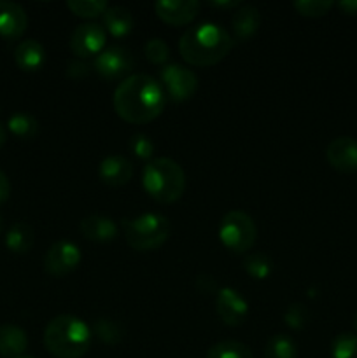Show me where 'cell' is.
Instances as JSON below:
<instances>
[{
  "label": "cell",
  "mask_w": 357,
  "mask_h": 358,
  "mask_svg": "<svg viewBox=\"0 0 357 358\" xmlns=\"http://www.w3.org/2000/svg\"><path fill=\"white\" fill-rule=\"evenodd\" d=\"M331 358H357V334L342 332L331 343Z\"/></svg>",
  "instance_id": "cell-27"
},
{
  "label": "cell",
  "mask_w": 357,
  "mask_h": 358,
  "mask_svg": "<svg viewBox=\"0 0 357 358\" xmlns=\"http://www.w3.org/2000/svg\"><path fill=\"white\" fill-rule=\"evenodd\" d=\"M338 7L349 16H357V0H342L338 2Z\"/></svg>",
  "instance_id": "cell-36"
},
{
  "label": "cell",
  "mask_w": 357,
  "mask_h": 358,
  "mask_svg": "<svg viewBox=\"0 0 357 358\" xmlns=\"http://www.w3.org/2000/svg\"><path fill=\"white\" fill-rule=\"evenodd\" d=\"M216 311L227 327H238L248 317V303L233 287H223L216 294Z\"/></svg>",
  "instance_id": "cell-11"
},
{
  "label": "cell",
  "mask_w": 357,
  "mask_h": 358,
  "mask_svg": "<svg viewBox=\"0 0 357 358\" xmlns=\"http://www.w3.org/2000/svg\"><path fill=\"white\" fill-rule=\"evenodd\" d=\"M102 17H104L105 31L115 38L126 37L133 30V24H135L133 14L122 6H108L107 10L102 14Z\"/></svg>",
  "instance_id": "cell-19"
},
{
  "label": "cell",
  "mask_w": 357,
  "mask_h": 358,
  "mask_svg": "<svg viewBox=\"0 0 357 358\" xmlns=\"http://www.w3.org/2000/svg\"><path fill=\"white\" fill-rule=\"evenodd\" d=\"M328 163L340 173L357 171V140L352 136H336L326 149Z\"/></svg>",
  "instance_id": "cell-13"
},
{
  "label": "cell",
  "mask_w": 357,
  "mask_h": 358,
  "mask_svg": "<svg viewBox=\"0 0 357 358\" xmlns=\"http://www.w3.org/2000/svg\"><path fill=\"white\" fill-rule=\"evenodd\" d=\"M265 358H298V345L290 336H272L265 346Z\"/></svg>",
  "instance_id": "cell-25"
},
{
  "label": "cell",
  "mask_w": 357,
  "mask_h": 358,
  "mask_svg": "<svg viewBox=\"0 0 357 358\" xmlns=\"http://www.w3.org/2000/svg\"><path fill=\"white\" fill-rule=\"evenodd\" d=\"M9 194H10L9 177H7V175L0 170V205H2L4 201H7Z\"/></svg>",
  "instance_id": "cell-35"
},
{
  "label": "cell",
  "mask_w": 357,
  "mask_h": 358,
  "mask_svg": "<svg viewBox=\"0 0 357 358\" xmlns=\"http://www.w3.org/2000/svg\"><path fill=\"white\" fill-rule=\"evenodd\" d=\"M214 7H220V9H237L240 7L238 0H227V2H212Z\"/></svg>",
  "instance_id": "cell-37"
},
{
  "label": "cell",
  "mask_w": 357,
  "mask_h": 358,
  "mask_svg": "<svg viewBox=\"0 0 357 358\" xmlns=\"http://www.w3.org/2000/svg\"><path fill=\"white\" fill-rule=\"evenodd\" d=\"M107 44V31L98 23H84L76 27L70 35V49L79 59L100 55Z\"/></svg>",
  "instance_id": "cell-10"
},
{
  "label": "cell",
  "mask_w": 357,
  "mask_h": 358,
  "mask_svg": "<svg viewBox=\"0 0 357 358\" xmlns=\"http://www.w3.org/2000/svg\"><path fill=\"white\" fill-rule=\"evenodd\" d=\"M202 3L198 0H160L154 3V13L172 27H184L198 16Z\"/></svg>",
  "instance_id": "cell-12"
},
{
  "label": "cell",
  "mask_w": 357,
  "mask_h": 358,
  "mask_svg": "<svg viewBox=\"0 0 357 358\" xmlns=\"http://www.w3.org/2000/svg\"><path fill=\"white\" fill-rule=\"evenodd\" d=\"M6 140H7V128L4 126V122H0V149L4 147Z\"/></svg>",
  "instance_id": "cell-38"
},
{
  "label": "cell",
  "mask_w": 357,
  "mask_h": 358,
  "mask_svg": "<svg viewBox=\"0 0 357 358\" xmlns=\"http://www.w3.org/2000/svg\"><path fill=\"white\" fill-rule=\"evenodd\" d=\"M142 184L154 201L170 205L184 194L186 173L181 164L170 157H153L144 168Z\"/></svg>",
  "instance_id": "cell-4"
},
{
  "label": "cell",
  "mask_w": 357,
  "mask_h": 358,
  "mask_svg": "<svg viewBox=\"0 0 357 358\" xmlns=\"http://www.w3.org/2000/svg\"><path fill=\"white\" fill-rule=\"evenodd\" d=\"M144 52H146L147 59L154 63V65H163L168 59V56H170V49H168L167 42L163 38H149L146 42Z\"/></svg>",
  "instance_id": "cell-31"
},
{
  "label": "cell",
  "mask_w": 357,
  "mask_h": 358,
  "mask_svg": "<svg viewBox=\"0 0 357 358\" xmlns=\"http://www.w3.org/2000/svg\"><path fill=\"white\" fill-rule=\"evenodd\" d=\"M234 45V38L217 23H200L181 35L178 51L192 66H212L223 62Z\"/></svg>",
  "instance_id": "cell-2"
},
{
  "label": "cell",
  "mask_w": 357,
  "mask_h": 358,
  "mask_svg": "<svg viewBox=\"0 0 357 358\" xmlns=\"http://www.w3.org/2000/svg\"><path fill=\"white\" fill-rule=\"evenodd\" d=\"M130 150H132L133 156H136L139 159L150 161L154 156V143L144 133H135V135L130 136Z\"/></svg>",
  "instance_id": "cell-30"
},
{
  "label": "cell",
  "mask_w": 357,
  "mask_h": 358,
  "mask_svg": "<svg viewBox=\"0 0 357 358\" xmlns=\"http://www.w3.org/2000/svg\"><path fill=\"white\" fill-rule=\"evenodd\" d=\"M80 248L74 241L58 240L48 248L44 255V269L55 278L70 275L80 264Z\"/></svg>",
  "instance_id": "cell-9"
},
{
  "label": "cell",
  "mask_w": 357,
  "mask_h": 358,
  "mask_svg": "<svg viewBox=\"0 0 357 358\" xmlns=\"http://www.w3.org/2000/svg\"><path fill=\"white\" fill-rule=\"evenodd\" d=\"M125 240L133 250L150 252L167 243L172 233L170 219L161 213H142L122 220Z\"/></svg>",
  "instance_id": "cell-5"
},
{
  "label": "cell",
  "mask_w": 357,
  "mask_h": 358,
  "mask_svg": "<svg viewBox=\"0 0 357 358\" xmlns=\"http://www.w3.org/2000/svg\"><path fill=\"white\" fill-rule=\"evenodd\" d=\"M93 332L91 327L74 315H58L44 331V346L56 358H80L88 353Z\"/></svg>",
  "instance_id": "cell-3"
},
{
  "label": "cell",
  "mask_w": 357,
  "mask_h": 358,
  "mask_svg": "<svg viewBox=\"0 0 357 358\" xmlns=\"http://www.w3.org/2000/svg\"><path fill=\"white\" fill-rule=\"evenodd\" d=\"M258 238L254 219L244 210H230L219 222V240L233 254H245L251 250Z\"/></svg>",
  "instance_id": "cell-6"
},
{
  "label": "cell",
  "mask_w": 357,
  "mask_h": 358,
  "mask_svg": "<svg viewBox=\"0 0 357 358\" xmlns=\"http://www.w3.org/2000/svg\"><path fill=\"white\" fill-rule=\"evenodd\" d=\"M66 7L72 10L76 16L80 17H94L100 16L107 10L108 3L105 0H69Z\"/></svg>",
  "instance_id": "cell-28"
},
{
  "label": "cell",
  "mask_w": 357,
  "mask_h": 358,
  "mask_svg": "<svg viewBox=\"0 0 357 358\" xmlns=\"http://www.w3.org/2000/svg\"><path fill=\"white\" fill-rule=\"evenodd\" d=\"M91 332L94 334V338L100 339L104 345H119V343L125 339V325L121 322L114 320V318H98L94 320Z\"/></svg>",
  "instance_id": "cell-22"
},
{
  "label": "cell",
  "mask_w": 357,
  "mask_h": 358,
  "mask_svg": "<svg viewBox=\"0 0 357 358\" xmlns=\"http://www.w3.org/2000/svg\"><path fill=\"white\" fill-rule=\"evenodd\" d=\"M195 285L202 294H212V292L217 294V290H219L217 289L216 280H214L210 275H200L198 278H196Z\"/></svg>",
  "instance_id": "cell-34"
},
{
  "label": "cell",
  "mask_w": 357,
  "mask_h": 358,
  "mask_svg": "<svg viewBox=\"0 0 357 358\" xmlns=\"http://www.w3.org/2000/svg\"><path fill=\"white\" fill-rule=\"evenodd\" d=\"M14 62L24 72H35L46 62L44 45L35 38H24L14 49Z\"/></svg>",
  "instance_id": "cell-18"
},
{
  "label": "cell",
  "mask_w": 357,
  "mask_h": 358,
  "mask_svg": "<svg viewBox=\"0 0 357 358\" xmlns=\"http://www.w3.org/2000/svg\"><path fill=\"white\" fill-rule=\"evenodd\" d=\"M273 268L275 264H273L272 257L265 252H251L244 259L245 273L254 280H266L268 276H272Z\"/></svg>",
  "instance_id": "cell-23"
},
{
  "label": "cell",
  "mask_w": 357,
  "mask_h": 358,
  "mask_svg": "<svg viewBox=\"0 0 357 358\" xmlns=\"http://www.w3.org/2000/svg\"><path fill=\"white\" fill-rule=\"evenodd\" d=\"M294 9L307 17H321L332 9V0H296Z\"/></svg>",
  "instance_id": "cell-29"
},
{
  "label": "cell",
  "mask_w": 357,
  "mask_h": 358,
  "mask_svg": "<svg viewBox=\"0 0 357 358\" xmlns=\"http://www.w3.org/2000/svg\"><path fill=\"white\" fill-rule=\"evenodd\" d=\"M354 331H356V334H357V311H356V315H354Z\"/></svg>",
  "instance_id": "cell-39"
},
{
  "label": "cell",
  "mask_w": 357,
  "mask_h": 358,
  "mask_svg": "<svg viewBox=\"0 0 357 358\" xmlns=\"http://www.w3.org/2000/svg\"><path fill=\"white\" fill-rule=\"evenodd\" d=\"M7 129L18 138H34L38 133V121L28 112H14L7 119Z\"/></svg>",
  "instance_id": "cell-24"
},
{
  "label": "cell",
  "mask_w": 357,
  "mask_h": 358,
  "mask_svg": "<svg viewBox=\"0 0 357 358\" xmlns=\"http://www.w3.org/2000/svg\"><path fill=\"white\" fill-rule=\"evenodd\" d=\"M160 84L167 98L174 101H186L198 90V77L188 66L170 63L160 70Z\"/></svg>",
  "instance_id": "cell-7"
},
{
  "label": "cell",
  "mask_w": 357,
  "mask_h": 358,
  "mask_svg": "<svg viewBox=\"0 0 357 358\" xmlns=\"http://www.w3.org/2000/svg\"><path fill=\"white\" fill-rule=\"evenodd\" d=\"M35 233L30 224L16 222L7 229L6 247L14 254H27L34 247Z\"/></svg>",
  "instance_id": "cell-21"
},
{
  "label": "cell",
  "mask_w": 357,
  "mask_h": 358,
  "mask_svg": "<svg viewBox=\"0 0 357 358\" xmlns=\"http://www.w3.org/2000/svg\"><path fill=\"white\" fill-rule=\"evenodd\" d=\"M90 69H91V66L88 65L84 59L77 58V59H72V62L66 65L65 72H66V76L72 77V79H84V77L90 73Z\"/></svg>",
  "instance_id": "cell-33"
},
{
  "label": "cell",
  "mask_w": 357,
  "mask_h": 358,
  "mask_svg": "<svg viewBox=\"0 0 357 358\" xmlns=\"http://www.w3.org/2000/svg\"><path fill=\"white\" fill-rule=\"evenodd\" d=\"M206 358H254L251 348L240 341H220L206 352Z\"/></svg>",
  "instance_id": "cell-26"
},
{
  "label": "cell",
  "mask_w": 357,
  "mask_h": 358,
  "mask_svg": "<svg viewBox=\"0 0 357 358\" xmlns=\"http://www.w3.org/2000/svg\"><path fill=\"white\" fill-rule=\"evenodd\" d=\"M261 13L258 7L254 6H240L234 10L233 17H231V31H233V38L238 42L248 41L258 34L259 27H261Z\"/></svg>",
  "instance_id": "cell-17"
},
{
  "label": "cell",
  "mask_w": 357,
  "mask_h": 358,
  "mask_svg": "<svg viewBox=\"0 0 357 358\" xmlns=\"http://www.w3.org/2000/svg\"><path fill=\"white\" fill-rule=\"evenodd\" d=\"M93 69L97 70L98 76L108 80L126 79L132 76L133 56L128 49L119 44L105 45L104 51L94 56Z\"/></svg>",
  "instance_id": "cell-8"
},
{
  "label": "cell",
  "mask_w": 357,
  "mask_h": 358,
  "mask_svg": "<svg viewBox=\"0 0 357 358\" xmlns=\"http://www.w3.org/2000/svg\"><path fill=\"white\" fill-rule=\"evenodd\" d=\"M79 231L86 240L97 241V243H107L118 238L119 227L112 219L105 215H86L79 224Z\"/></svg>",
  "instance_id": "cell-16"
},
{
  "label": "cell",
  "mask_w": 357,
  "mask_h": 358,
  "mask_svg": "<svg viewBox=\"0 0 357 358\" xmlns=\"http://www.w3.org/2000/svg\"><path fill=\"white\" fill-rule=\"evenodd\" d=\"M28 348V336L21 327L14 324L0 325V355L20 357Z\"/></svg>",
  "instance_id": "cell-20"
},
{
  "label": "cell",
  "mask_w": 357,
  "mask_h": 358,
  "mask_svg": "<svg viewBox=\"0 0 357 358\" xmlns=\"http://www.w3.org/2000/svg\"><path fill=\"white\" fill-rule=\"evenodd\" d=\"M2 224H4V220H2V215H0V231H2Z\"/></svg>",
  "instance_id": "cell-41"
},
{
  "label": "cell",
  "mask_w": 357,
  "mask_h": 358,
  "mask_svg": "<svg viewBox=\"0 0 357 358\" xmlns=\"http://www.w3.org/2000/svg\"><path fill=\"white\" fill-rule=\"evenodd\" d=\"M284 322H286L287 327H290L293 331H301L308 322L307 306L301 303L290 304L286 310V313H284Z\"/></svg>",
  "instance_id": "cell-32"
},
{
  "label": "cell",
  "mask_w": 357,
  "mask_h": 358,
  "mask_svg": "<svg viewBox=\"0 0 357 358\" xmlns=\"http://www.w3.org/2000/svg\"><path fill=\"white\" fill-rule=\"evenodd\" d=\"M28 27L27 10L13 0H0V35L4 38H18Z\"/></svg>",
  "instance_id": "cell-14"
},
{
  "label": "cell",
  "mask_w": 357,
  "mask_h": 358,
  "mask_svg": "<svg viewBox=\"0 0 357 358\" xmlns=\"http://www.w3.org/2000/svg\"><path fill=\"white\" fill-rule=\"evenodd\" d=\"M98 175L104 184L111 185V187H121L132 180L133 164L125 156L111 154L102 159L100 166H98Z\"/></svg>",
  "instance_id": "cell-15"
},
{
  "label": "cell",
  "mask_w": 357,
  "mask_h": 358,
  "mask_svg": "<svg viewBox=\"0 0 357 358\" xmlns=\"http://www.w3.org/2000/svg\"><path fill=\"white\" fill-rule=\"evenodd\" d=\"M114 110L122 121L147 124L160 117L167 105V94L160 80L147 73H132L121 80L112 96Z\"/></svg>",
  "instance_id": "cell-1"
},
{
  "label": "cell",
  "mask_w": 357,
  "mask_h": 358,
  "mask_svg": "<svg viewBox=\"0 0 357 358\" xmlns=\"http://www.w3.org/2000/svg\"><path fill=\"white\" fill-rule=\"evenodd\" d=\"M14 358H35V357H31V355H27V353H23V355H20V357H14Z\"/></svg>",
  "instance_id": "cell-40"
}]
</instances>
